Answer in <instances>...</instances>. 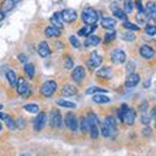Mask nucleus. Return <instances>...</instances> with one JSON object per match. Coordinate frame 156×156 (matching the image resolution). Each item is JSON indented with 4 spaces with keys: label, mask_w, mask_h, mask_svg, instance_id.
Wrapping results in <instances>:
<instances>
[{
    "label": "nucleus",
    "mask_w": 156,
    "mask_h": 156,
    "mask_svg": "<svg viewBox=\"0 0 156 156\" xmlns=\"http://www.w3.org/2000/svg\"><path fill=\"white\" fill-rule=\"evenodd\" d=\"M155 124H156V120H155Z\"/></svg>",
    "instance_id": "nucleus-56"
},
{
    "label": "nucleus",
    "mask_w": 156,
    "mask_h": 156,
    "mask_svg": "<svg viewBox=\"0 0 156 156\" xmlns=\"http://www.w3.org/2000/svg\"><path fill=\"white\" fill-rule=\"evenodd\" d=\"M100 43V38L98 37V35H89V37H86V41H85V46L86 47H95L98 46Z\"/></svg>",
    "instance_id": "nucleus-20"
},
{
    "label": "nucleus",
    "mask_w": 156,
    "mask_h": 156,
    "mask_svg": "<svg viewBox=\"0 0 156 156\" xmlns=\"http://www.w3.org/2000/svg\"><path fill=\"white\" fill-rule=\"evenodd\" d=\"M65 125L70 131H76L78 129V121L73 112H68L65 115Z\"/></svg>",
    "instance_id": "nucleus-6"
},
{
    "label": "nucleus",
    "mask_w": 156,
    "mask_h": 156,
    "mask_svg": "<svg viewBox=\"0 0 156 156\" xmlns=\"http://www.w3.org/2000/svg\"><path fill=\"white\" fill-rule=\"evenodd\" d=\"M122 26H124L125 29H129V30H131V31H138V30H139L138 26L134 25V23H131V22H129L128 20H125V21L122 22Z\"/></svg>",
    "instance_id": "nucleus-35"
},
{
    "label": "nucleus",
    "mask_w": 156,
    "mask_h": 156,
    "mask_svg": "<svg viewBox=\"0 0 156 156\" xmlns=\"http://www.w3.org/2000/svg\"><path fill=\"white\" fill-rule=\"evenodd\" d=\"M134 39H135V37H134V34H133V33H125V35H124V41L133 42Z\"/></svg>",
    "instance_id": "nucleus-43"
},
{
    "label": "nucleus",
    "mask_w": 156,
    "mask_h": 156,
    "mask_svg": "<svg viewBox=\"0 0 156 156\" xmlns=\"http://www.w3.org/2000/svg\"><path fill=\"white\" fill-rule=\"evenodd\" d=\"M111 9H112V12H113V14H115L117 18H121V20H124V21L126 20V14H125V12H124V11H121V9H119V8L115 5V4L111 7Z\"/></svg>",
    "instance_id": "nucleus-30"
},
{
    "label": "nucleus",
    "mask_w": 156,
    "mask_h": 156,
    "mask_svg": "<svg viewBox=\"0 0 156 156\" xmlns=\"http://www.w3.org/2000/svg\"><path fill=\"white\" fill-rule=\"evenodd\" d=\"M143 12L147 20H155L156 18V4L154 2H148L146 4Z\"/></svg>",
    "instance_id": "nucleus-11"
},
{
    "label": "nucleus",
    "mask_w": 156,
    "mask_h": 156,
    "mask_svg": "<svg viewBox=\"0 0 156 156\" xmlns=\"http://www.w3.org/2000/svg\"><path fill=\"white\" fill-rule=\"evenodd\" d=\"M103 122L108 126L109 129H112L113 131H116V120L113 119L112 116H108V117H105V120L103 121Z\"/></svg>",
    "instance_id": "nucleus-31"
},
{
    "label": "nucleus",
    "mask_w": 156,
    "mask_h": 156,
    "mask_svg": "<svg viewBox=\"0 0 156 156\" xmlns=\"http://www.w3.org/2000/svg\"><path fill=\"white\" fill-rule=\"evenodd\" d=\"M134 68H135V62H134V61H129L128 65H126V70H128L129 74L134 73Z\"/></svg>",
    "instance_id": "nucleus-42"
},
{
    "label": "nucleus",
    "mask_w": 156,
    "mask_h": 156,
    "mask_svg": "<svg viewBox=\"0 0 156 156\" xmlns=\"http://www.w3.org/2000/svg\"><path fill=\"white\" fill-rule=\"evenodd\" d=\"M151 119L156 120V107H155V108H152V111H151Z\"/></svg>",
    "instance_id": "nucleus-50"
},
{
    "label": "nucleus",
    "mask_w": 156,
    "mask_h": 156,
    "mask_svg": "<svg viewBox=\"0 0 156 156\" xmlns=\"http://www.w3.org/2000/svg\"><path fill=\"white\" fill-rule=\"evenodd\" d=\"M9 117V115H7V113H4V112H0V120H4L5 121Z\"/></svg>",
    "instance_id": "nucleus-49"
},
{
    "label": "nucleus",
    "mask_w": 156,
    "mask_h": 156,
    "mask_svg": "<svg viewBox=\"0 0 156 156\" xmlns=\"http://www.w3.org/2000/svg\"><path fill=\"white\" fill-rule=\"evenodd\" d=\"M21 156H30V155H29V154H22Z\"/></svg>",
    "instance_id": "nucleus-53"
},
{
    "label": "nucleus",
    "mask_w": 156,
    "mask_h": 156,
    "mask_svg": "<svg viewBox=\"0 0 156 156\" xmlns=\"http://www.w3.org/2000/svg\"><path fill=\"white\" fill-rule=\"evenodd\" d=\"M147 108H148V103H147V101H143V103L140 104V107H139V109H140L142 113H144V112L147 111Z\"/></svg>",
    "instance_id": "nucleus-46"
},
{
    "label": "nucleus",
    "mask_w": 156,
    "mask_h": 156,
    "mask_svg": "<svg viewBox=\"0 0 156 156\" xmlns=\"http://www.w3.org/2000/svg\"><path fill=\"white\" fill-rule=\"evenodd\" d=\"M23 109L29 112V113H39L38 104H26V105H23Z\"/></svg>",
    "instance_id": "nucleus-32"
},
{
    "label": "nucleus",
    "mask_w": 156,
    "mask_h": 156,
    "mask_svg": "<svg viewBox=\"0 0 156 156\" xmlns=\"http://www.w3.org/2000/svg\"><path fill=\"white\" fill-rule=\"evenodd\" d=\"M140 121H142V124L147 125L150 122V116L146 115V113H142V117H140Z\"/></svg>",
    "instance_id": "nucleus-45"
},
{
    "label": "nucleus",
    "mask_w": 156,
    "mask_h": 156,
    "mask_svg": "<svg viewBox=\"0 0 156 156\" xmlns=\"http://www.w3.org/2000/svg\"><path fill=\"white\" fill-rule=\"evenodd\" d=\"M133 2L131 0H125V12L126 13H131V11H133Z\"/></svg>",
    "instance_id": "nucleus-41"
},
{
    "label": "nucleus",
    "mask_w": 156,
    "mask_h": 156,
    "mask_svg": "<svg viewBox=\"0 0 156 156\" xmlns=\"http://www.w3.org/2000/svg\"><path fill=\"white\" fill-rule=\"evenodd\" d=\"M7 80H8V82H9V85H11V86H16V83H17V76H16V73H14V70L9 69L7 72Z\"/></svg>",
    "instance_id": "nucleus-27"
},
{
    "label": "nucleus",
    "mask_w": 156,
    "mask_h": 156,
    "mask_svg": "<svg viewBox=\"0 0 156 156\" xmlns=\"http://www.w3.org/2000/svg\"><path fill=\"white\" fill-rule=\"evenodd\" d=\"M62 14L61 12H56V13H53V16L51 17V22H52V26H55L57 29H62Z\"/></svg>",
    "instance_id": "nucleus-16"
},
{
    "label": "nucleus",
    "mask_w": 156,
    "mask_h": 156,
    "mask_svg": "<svg viewBox=\"0 0 156 156\" xmlns=\"http://www.w3.org/2000/svg\"><path fill=\"white\" fill-rule=\"evenodd\" d=\"M87 119H89L90 125H98V124H99L98 116L94 113V112H89V113H87Z\"/></svg>",
    "instance_id": "nucleus-34"
},
{
    "label": "nucleus",
    "mask_w": 156,
    "mask_h": 156,
    "mask_svg": "<svg viewBox=\"0 0 156 156\" xmlns=\"http://www.w3.org/2000/svg\"><path fill=\"white\" fill-rule=\"evenodd\" d=\"M18 60L21 61V62H25V64H26L27 57H26V55H20V56H18Z\"/></svg>",
    "instance_id": "nucleus-47"
},
{
    "label": "nucleus",
    "mask_w": 156,
    "mask_h": 156,
    "mask_svg": "<svg viewBox=\"0 0 156 156\" xmlns=\"http://www.w3.org/2000/svg\"><path fill=\"white\" fill-rule=\"evenodd\" d=\"M20 2V0H3L2 3V11L4 12H8V11H12L14 8V5Z\"/></svg>",
    "instance_id": "nucleus-22"
},
{
    "label": "nucleus",
    "mask_w": 156,
    "mask_h": 156,
    "mask_svg": "<svg viewBox=\"0 0 156 156\" xmlns=\"http://www.w3.org/2000/svg\"><path fill=\"white\" fill-rule=\"evenodd\" d=\"M96 76L100 77V78L109 80V78L112 77V69H111L109 66H103V68H100V69L96 72Z\"/></svg>",
    "instance_id": "nucleus-21"
},
{
    "label": "nucleus",
    "mask_w": 156,
    "mask_h": 156,
    "mask_svg": "<svg viewBox=\"0 0 156 156\" xmlns=\"http://www.w3.org/2000/svg\"><path fill=\"white\" fill-rule=\"evenodd\" d=\"M16 126H17V128H23V126H25V122H23V119H20V121L16 124Z\"/></svg>",
    "instance_id": "nucleus-48"
},
{
    "label": "nucleus",
    "mask_w": 156,
    "mask_h": 156,
    "mask_svg": "<svg viewBox=\"0 0 156 156\" xmlns=\"http://www.w3.org/2000/svg\"><path fill=\"white\" fill-rule=\"evenodd\" d=\"M146 34H148V35H156V25H147L144 29Z\"/></svg>",
    "instance_id": "nucleus-38"
},
{
    "label": "nucleus",
    "mask_w": 156,
    "mask_h": 156,
    "mask_svg": "<svg viewBox=\"0 0 156 156\" xmlns=\"http://www.w3.org/2000/svg\"><path fill=\"white\" fill-rule=\"evenodd\" d=\"M142 133H143V135H150L151 134V129L150 128H146V129H143Z\"/></svg>",
    "instance_id": "nucleus-51"
},
{
    "label": "nucleus",
    "mask_w": 156,
    "mask_h": 156,
    "mask_svg": "<svg viewBox=\"0 0 156 156\" xmlns=\"http://www.w3.org/2000/svg\"><path fill=\"white\" fill-rule=\"evenodd\" d=\"M73 58L70 57V56H65V60H64V65H65V68L66 69H73Z\"/></svg>",
    "instance_id": "nucleus-40"
},
{
    "label": "nucleus",
    "mask_w": 156,
    "mask_h": 156,
    "mask_svg": "<svg viewBox=\"0 0 156 156\" xmlns=\"http://www.w3.org/2000/svg\"><path fill=\"white\" fill-rule=\"evenodd\" d=\"M23 70H25L26 76L30 78V80H33L34 76H35V68H34V65L31 62H26L25 66H23Z\"/></svg>",
    "instance_id": "nucleus-26"
},
{
    "label": "nucleus",
    "mask_w": 156,
    "mask_h": 156,
    "mask_svg": "<svg viewBox=\"0 0 156 156\" xmlns=\"http://www.w3.org/2000/svg\"><path fill=\"white\" fill-rule=\"evenodd\" d=\"M5 124H7V128L9 130H16L17 129V126H16V122L11 119V117H8V119L5 120Z\"/></svg>",
    "instance_id": "nucleus-39"
},
{
    "label": "nucleus",
    "mask_w": 156,
    "mask_h": 156,
    "mask_svg": "<svg viewBox=\"0 0 156 156\" xmlns=\"http://www.w3.org/2000/svg\"><path fill=\"white\" fill-rule=\"evenodd\" d=\"M92 100H94L95 103H98V104H107V103H109L111 101V98L105 96L103 94H95L94 96H92Z\"/></svg>",
    "instance_id": "nucleus-24"
},
{
    "label": "nucleus",
    "mask_w": 156,
    "mask_h": 156,
    "mask_svg": "<svg viewBox=\"0 0 156 156\" xmlns=\"http://www.w3.org/2000/svg\"><path fill=\"white\" fill-rule=\"evenodd\" d=\"M98 92H107V89H101V87H90L86 90L87 95H95Z\"/></svg>",
    "instance_id": "nucleus-33"
},
{
    "label": "nucleus",
    "mask_w": 156,
    "mask_h": 156,
    "mask_svg": "<svg viewBox=\"0 0 156 156\" xmlns=\"http://www.w3.org/2000/svg\"><path fill=\"white\" fill-rule=\"evenodd\" d=\"M111 60H112V62H115V64H122V62H125V60H126V53L122 50L117 48V50L112 51Z\"/></svg>",
    "instance_id": "nucleus-8"
},
{
    "label": "nucleus",
    "mask_w": 156,
    "mask_h": 156,
    "mask_svg": "<svg viewBox=\"0 0 156 156\" xmlns=\"http://www.w3.org/2000/svg\"><path fill=\"white\" fill-rule=\"evenodd\" d=\"M78 92L77 90V87L76 86H73V85H65L64 87L61 89V94L64 95V96H73V95H76Z\"/></svg>",
    "instance_id": "nucleus-18"
},
{
    "label": "nucleus",
    "mask_w": 156,
    "mask_h": 156,
    "mask_svg": "<svg viewBox=\"0 0 156 156\" xmlns=\"http://www.w3.org/2000/svg\"><path fill=\"white\" fill-rule=\"evenodd\" d=\"M90 122H89V119H87V116H85V117H82L81 119V124H80V129H81V131L83 134H86V133H89L90 131Z\"/></svg>",
    "instance_id": "nucleus-25"
},
{
    "label": "nucleus",
    "mask_w": 156,
    "mask_h": 156,
    "mask_svg": "<svg viewBox=\"0 0 156 156\" xmlns=\"http://www.w3.org/2000/svg\"><path fill=\"white\" fill-rule=\"evenodd\" d=\"M46 121H47V113H46V112L38 113V116L35 117V120H34V124H33L34 130H35V131H41L43 128H44Z\"/></svg>",
    "instance_id": "nucleus-7"
},
{
    "label": "nucleus",
    "mask_w": 156,
    "mask_h": 156,
    "mask_svg": "<svg viewBox=\"0 0 156 156\" xmlns=\"http://www.w3.org/2000/svg\"><path fill=\"white\" fill-rule=\"evenodd\" d=\"M2 108H3V105H2V104H0V109H2Z\"/></svg>",
    "instance_id": "nucleus-55"
},
{
    "label": "nucleus",
    "mask_w": 156,
    "mask_h": 156,
    "mask_svg": "<svg viewBox=\"0 0 156 156\" xmlns=\"http://www.w3.org/2000/svg\"><path fill=\"white\" fill-rule=\"evenodd\" d=\"M101 26L105 29H109V30H113L116 27V20L111 18V17H104L101 20Z\"/></svg>",
    "instance_id": "nucleus-23"
},
{
    "label": "nucleus",
    "mask_w": 156,
    "mask_h": 156,
    "mask_svg": "<svg viewBox=\"0 0 156 156\" xmlns=\"http://www.w3.org/2000/svg\"><path fill=\"white\" fill-rule=\"evenodd\" d=\"M95 29H96V25H86L78 31V35L80 37H89L95 31Z\"/></svg>",
    "instance_id": "nucleus-19"
},
{
    "label": "nucleus",
    "mask_w": 156,
    "mask_h": 156,
    "mask_svg": "<svg viewBox=\"0 0 156 156\" xmlns=\"http://www.w3.org/2000/svg\"><path fill=\"white\" fill-rule=\"evenodd\" d=\"M44 34H46V37H48V38H57V37L61 35V30L51 25V26H47L46 27Z\"/></svg>",
    "instance_id": "nucleus-17"
},
{
    "label": "nucleus",
    "mask_w": 156,
    "mask_h": 156,
    "mask_svg": "<svg viewBox=\"0 0 156 156\" xmlns=\"http://www.w3.org/2000/svg\"><path fill=\"white\" fill-rule=\"evenodd\" d=\"M101 62H103V57H101V55L99 52H91V56H90V60L87 61V66L90 68L91 70H94L95 68L98 66H100L101 65Z\"/></svg>",
    "instance_id": "nucleus-5"
},
{
    "label": "nucleus",
    "mask_w": 156,
    "mask_h": 156,
    "mask_svg": "<svg viewBox=\"0 0 156 156\" xmlns=\"http://www.w3.org/2000/svg\"><path fill=\"white\" fill-rule=\"evenodd\" d=\"M56 104L60 105V107H64V108H76V107H77L76 103H73V101H69V100H65V99H58V100L56 101Z\"/></svg>",
    "instance_id": "nucleus-28"
},
{
    "label": "nucleus",
    "mask_w": 156,
    "mask_h": 156,
    "mask_svg": "<svg viewBox=\"0 0 156 156\" xmlns=\"http://www.w3.org/2000/svg\"><path fill=\"white\" fill-rule=\"evenodd\" d=\"M85 76H86V70L83 66H76L72 72V80L77 82V83H81V82L83 81Z\"/></svg>",
    "instance_id": "nucleus-10"
},
{
    "label": "nucleus",
    "mask_w": 156,
    "mask_h": 156,
    "mask_svg": "<svg viewBox=\"0 0 156 156\" xmlns=\"http://www.w3.org/2000/svg\"><path fill=\"white\" fill-rule=\"evenodd\" d=\"M37 51H38V55L41 57H48L51 55V48H50V46H48V43L44 42V41L38 44Z\"/></svg>",
    "instance_id": "nucleus-14"
},
{
    "label": "nucleus",
    "mask_w": 156,
    "mask_h": 156,
    "mask_svg": "<svg viewBox=\"0 0 156 156\" xmlns=\"http://www.w3.org/2000/svg\"><path fill=\"white\" fill-rule=\"evenodd\" d=\"M100 131H101V134H103V136H105V138H109V136H112L115 134V131L112 129H109L104 122L101 124V126H100Z\"/></svg>",
    "instance_id": "nucleus-29"
},
{
    "label": "nucleus",
    "mask_w": 156,
    "mask_h": 156,
    "mask_svg": "<svg viewBox=\"0 0 156 156\" xmlns=\"http://www.w3.org/2000/svg\"><path fill=\"white\" fill-rule=\"evenodd\" d=\"M81 18L86 25H95L96 21L99 20V13L98 11H95L94 8H85L82 11V14H81Z\"/></svg>",
    "instance_id": "nucleus-1"
},
{
    "label": "nucleus",
    "mask_w": 156,
    "mask_h": 156,
    "mask_svg": "<svg viewBox=\"0 0 156 156\" xmlns=\"http://www.w3.org/2000/svg\"><path fill=\"white\" fill-rule=\"evenodd\" d=\"M50 124L52 128H56V129H60L62 128V116L60 113L58 109H53L50 115Z\"/></svg>",
    "instance_id": "nucleus-3"
},
{
    "label": "nucleus",
    "mask_w": 156,
    "mask_h": 156,
    "mask_svg": "<svg viewBox=\"0 0 156 156\" xmlns=\"http://www.w3.org/2000/svg\"><path fill=\"white\" fill-rule=\"evenodd\" d=\"M16 87H17V92L20 95H25V96H29L30 95V86L29 83L25 81V78H17V83H16Z\"/></svg>",
    "instance_id": "nucleus-4"
},
{
    "label": "nucleus",
    "mask_w": 156,
    "mask_h": 156,
    "mask_svg": "<svg viewBox=\"0 0 156 156\" xmlns=\"http://www.w3.org/2000/svg\"><path fill=\"white\" fill-rule=\"evenodd\" d=\"M139 81H140V76L138 74V73H131V74H129L128 77H126V80H125V87H128V89L135 87L136 85L139 83Z\"/></svg>",
    "instance_id": "nucleus-12"
},
{
    "label": "nucleus",
    "mask_w": 156,
    "mask_h": 156,
    "mask_svg": "<svg viewBox=\"0 0 156 156\" xmlns=\"http://www.w3.org/2000/svg\"><path fill=\"white\" fill-rule=\"evenodd\" d=\"M61 14H62V20H64L65 22H74L77 20V12L72 8L64 9V11L61 12Z\"/></svg>",
    "instance_id": "nucleus-13"
},
{
    "label": "nucleus",
    "mask_w": 156,
    "mask_h": 156,
    "mask_svg": "<svg viewBox=\"0 0 156 156\" xmlns=\"http://www.w3.org/2000/svg\"><path fill=\"white\" fill-rule=\"evenodd\" d=\"M135 117H136V113L135 111L133 108H129L125 111V113L122 115V117H121V120H122V122L126 124V125H133L135 122Z\"/></svg>",
    "instance_id": "nucleus-9"
},
{
    "label": "nucleus",
    "mask_w": 156,
    "mask_h": 156,
    "mask_svg": "<svg viewBox=\"0 0 156 156\" xmlns=\"http://www.w3.org/2000/svg\"><path fill=\"white\" fill-rule=\"evenodd\" d=\"M2 20H4V13L0 12V21H2Z\"/></svg>",
    "instance_id": "nucleus-52"
},
{
    "label": "nucleus",
    "mask_w": 156,
    "mask_h": 156,
    "mask_svg": "<svg viewBox=\"0 0 156 156\" xmlns=\"http://www.w3.org/2000/svg\"><path fill=\"white\" fill-rule=\"evenodd\" d=\"M115 38H116V31H111V33H108V34L105 35L104 41H105V42H111V41H113Z\"/></svg>",
    "instance_id": "nucleus-44"
},
{
    "label": "nucleus",
    "mask_w": 156,
    "mask_h": 156,
    "mask_svg": "<svg viewBox=\"0 0 156 156\" xmlns=\"http://www.w3.org/2000/svg\"><path fill=\"white\" fill-rule=\"evenodd\" d=\"M2 129H3V125H2V122H0V131H2Z\"/></svg>",
    "instance_id": "nucleus-54"
},
{
    "label": "nucleus",
    "mask_w": 156,
    "mask_h": 156,
    "mask_svg": "<svg viewBox=\"0 0 156 156\" xmlns=\"http://www.w3.org/2000/svg\"><path fill=\"white\" fill-rule=\"evenodd\" d=\"M56 90H57V83L55 81H46L41 86V90H39V92H41L43 96L50 98V96H52L53 94H55Z\"/></svg>",
    "instance_id": "nucleus-2"
},
{
    "label": "nucleus",
    "mask_w": 156,
    "mask_h": 156,
    "mask_svg": "<svg viewBox=\"0 0 156 156\" xmlns=\"http://www.w3.org/2000/svg\"><path fill=\"white\" fill-rule=\"evenodd\" d=\"M139 55L142 56L143 58L150 60V58H152L155 56V51H154V48H151L150 46L143 44V46H140V48H139Z\"/></svg>",
    "instance_id": "nucleus-15"
},
{
    "label": "nucleus",
    "mask_w": 156,
    "mask_h": 156,
    "mask_svg": "<svg viewBox=\"0 0 156 156\" xmlns=\"http://www.w3.org/2000/svg\"><path fill=\"white\" fill-rule=\"evenodd\" d=\"M69 42H70V44L74 48H81V42H80V39H78L76 35H70L69 37Z\"/></svg>",
    "instance_id": "nucleus-37"
},
{
    "label": "nucleus",
    "mask_w": 156,
    "mask_h": 156,
    "mask_svg": "<svg viewBox=\"0 0 156 156\" xmlns=\"http://www.w3.org/2000/svg\"><path fill=\"white\" fill-rule=\"evenodd\" d=\"M89 133H90V135H91L92 139L98 138V135H99V128H98V125H91Z\"/></svg>",
    "instance_id": "nucleus-36"
}]
</instances>
